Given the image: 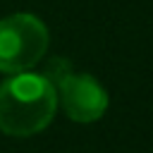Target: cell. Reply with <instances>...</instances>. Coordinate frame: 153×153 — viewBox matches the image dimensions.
Returning <instances> with one entry per match:
<instances>
[{"label": "cell", "mask_w": 153, "mask_h": 153, "mask_svg": "<svg viewBox=\"0 0 153 153\" xmlns=\"http://www.w3.org/2000/svg\"><path fill=\"white\" fill-rule=\"evenodd\" d=\"M57 110V93L41 74L22 72L0 84V131L31 136L43 131Z\"/></svg>", "instance_id": "cell-1"}, {"label": "cell", "mask_w": 153, "mask_h": 153, "mask_svg": "<svg viewBox=\"0 0 153 153\" xmlns=\"http://www.w3.org/2000/svg\"><path fill=\"white\" fill-rule=\"evenodd\" d=\"M48 48L45 24L26 12L0 19V72H29Z\"/></svg>", "instance_id": "cell-2"}, {"label": "cell", "mask_w": 153, "mask_h": 153, "mask_svg": "<svg viewBox=\"0 0 153 153\" xmlns=\"http://www.w3.org/2000/svg\"><path fill=\"white\" fill-rule=\"evenodd\" d=\"M65 115L79 124H88L103 117L108 110V93L91 74H67L55 88Z\"/></svg>", "instance_id": "cell-3"}, {"label": "cell", "mask_w": 153, "mask_h": 153, "mask_svg": "<svg viewBox=\"0 0 153 153\" xmlns=\"http://www.w3.org/2000/svg\"><path fill=\"white\" fill-rule=\"evenodd\" d=\"M67 74H72V65L65 60V57H53L48 65H45V69H43V79H48L50 84H53V88H57V84L67 76Z\"/></svg>", "instance_id": "cell-4"}]
</instances>
